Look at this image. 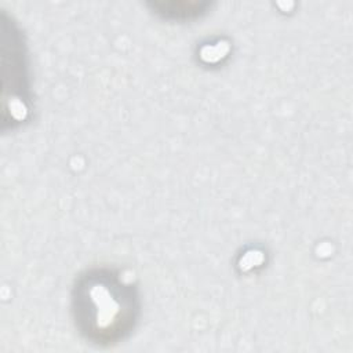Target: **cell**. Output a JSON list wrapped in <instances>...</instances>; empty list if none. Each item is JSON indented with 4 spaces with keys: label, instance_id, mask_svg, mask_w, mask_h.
Listing matches in <instances>:
<instances>
[{
    "label": "cell",
    "instance_id": "obj_1",
    "mask_svg": "<svg viewBox=\"0 0 353 353\" xmlns=\"http://www.w3.org/2000/svg\"><path fill=\"white\" fill-rule=\"evenodd\" d=\"M139 310L137 288L113 269L92 268L74 281L73 321L88 343L103 347L125 339L138 323Z\"/></svg>",
    "mask_w": 353,
    "mask_h": 353
}]
</instances>
